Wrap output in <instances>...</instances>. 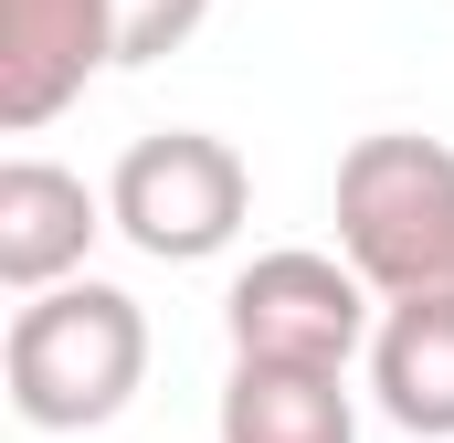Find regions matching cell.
I'll return each mask as SVG.
<instances>
[{"label":"cell","instance_id":"ba28073f","mask_svg":"<svg viewBox=\"0 0 454 443\" xmlns=\"http://www.w3.org/2000/svg\"><path fill=\"white\" fill-rule=\"evenodd\" d=\"M223 443H359L348 369H286V359H232L223 380Z\"/></svg>","mask_w":454,"mask_h":443},{"label":"cell","instance_id":"277c9868","mask_svg":"<svg viewBox=\"0 0 454 443\" xmlns=\"http://www.w3.org/2000/svg\"><path fill=\"white\" fill-rule=\"evenodd\" d=\"M380 296H370V275L348 264V253H307V243H286V253H254L243 275H232L223 296V338L232 359H286V369H348L359 348H370V317Z\"/></svg>","mask_w":454,"mask_h":443},{"label":"cell","instance_id":"9c48e42d","mask_svg":"<svg viewBox=\"0 0 454 443\" xmlns=\"http://www.w3.org/2000/svg\"><path fill=\"white\" fill-rule=\"evenodd\" d=\"M106 11H116V64H159L212 21V0H106Z\"/></svg>","mask_w":454,"mask_h":443},{"label":"cell","instance_id":"5b68a950","mask_svg":"<svg viewBox=\"0 0 454 443\" xmlns=\"http://www.w3.org/2000/svg\"><path fill=\"white\" fill-rule=\"evenodd\" d=\"M116 64L106 0H0V127L32 137Z\"/></svg>","mask_w":454,"mask_h":443},{"label":"cell","instance_id":"52a82bcc","mask_svg":"<svg viewBox=\"0 0 454 443\" xmlns=\"http://www.w3.org/2000/svg\"><path fill=\"white\" fill-rule=\"evenodd\" d=\"M370 401L423 443H454V296H391L370 328Z\"/></svg>","mask_w":454,"mask_h":443},{"label":"cell","instance_id":"3957f363","mask_svg":"<svg viewBox=\"0 0 454 443\" xmlns=\"http://www.w3.org/2000/svg\"><path fill=\"white\" fill-rule=\"evenodd\" d=\"M106 212L148 264H212L243 232V212H254V169L232 159V137H212V127H159V137H137L116 159Z\"/></svg>","mask_w":454,"mask_h":443},{"label":"cell","instance_id":"7a4b0ae2","mask_svg":"<svg viewBox=\"0 0 454 443\" xmlns=\"http://www.w3.org/2000/svg\"><path fill=\"white\" fill-rule=\"evenodd\" d=\"M339 253L370 296H454V148L380 127L339 159Z\"/></svg>","mask_w":454,"mask_h":443},{"label":"cell","instance_id":"8992f818","mask_svg":"<svg viewBox=\"0 0 454 443\" xmlns=\"http://www.w3.org/2000/svg\"><path fill=\"white\" fill-rule=\"evenodd\" d=\"M96 232H116L106 190H85L53 159H0V285L11 296H43V285L85 275Z\"/></svg>","mask_w":454,"mask_h":443},{"label":"cell","instance_id":"6da1fadb","mask_svg":"<svg viewBox=\"0 0 454 443\" xmlns=\"http://www.w3.org/2000/svg\"><path fill=\"white\" fill-rule=\"evenodd\" d=\"M0 380H11V412L32 433H96L148 380V307L127 285L64 275V285L21 296V317L0 338Z\"/></svg>","mask_w":454,"mask_h":443}]
</instances>
